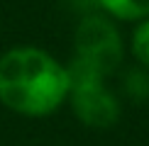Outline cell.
Returning a JSON list of instances; mask_svg holds the SVG:
<instances>
[{
  "label": "cell",
  "instance_id": "7",
  "mask_svg": "<svg viewBox=\"0 0 149 146\" xmlns=\"http://www.w3.org/2000/svg\"><path fill=\"white\" fill-rule=\"evenodd\" d=\"M66 3H69L73 10L83 12V15H91V10L98 8V0H66Z\"/></svg>",
  "mask_w": 149,
  "mask_h": 146
},
{
  "label": "cell",
  "instance_id": "3",
  "mask_svg": "<svg viewBox=\"0 0 149 146\" xmlns=\"http://www.w3.org/2000/svg\"><path fill=\"white\" fill-rule=\"evenodd\" d=\"M73 46H76L73 59L88 63L100 76L115 73L117 66L122 63V36L115 24L105 15H98V12L81 17L76 27Z\"/></svg>",
  "mask_w": 149,
  "mask_h": 146
},
{
  "label": "cell",
  "instance_id": "6",
  "mask_svg": "<svg viewBox=\"0 0 149 146\" xmlns=\"http://www.w3.org/2000/svg\"><path fill=\"white\" fill-rule=\"evenodd\" d=\"M132 54L142 68L149 71V17L139 20L132 32Z\"/></svg>",
  "mask_w": 149,
  "mask_h": 146
},
{
  "label": "cell",
  "instance_id": "2",
  "mask_svg": "<svg viewBox=\"0 0 149 146\" xmlns=\"http://www.w3.org/2000/svg\"><path fill=\"white\" fill-rule=\"evenodd\" d=\"M69 102L73 114L93 129H108L120 119V100L110 88L103 85V78L88 63L73 59L69 66Z\"/></svg>",
  "mask_w": 149,
  "mask_h": 146
},
{
  "label": "cell",
  "instance_id": "1",
  "mask_svg": "<svg viewBox=\"0 0 149 146\" xmlns=\"http://www.w3.org/2000/svg\"><path fill=\"white\" fill-rule=\"evenodd\" d=\"M69 71L39 46H12L0 56V102L22 117H49L69 100Z\"/></svg>",
  "mask_w": 149,
  "mask_h": 146
},
{
  "label": "cell",
  "instance_id": "4",
  "mask_svg": "<svg viewBox=\"0 0 149 146\" xmlns=\"http://www.w3.org/2000/svg\"><path fill=\"white\" fill-rule=\"evenodd\" d=\"M98 8L122 22H139L149 17V0H98Z\"/></svg>",
  "mask_w": 149,
  "mask_h": 146
},
{
  "label": "cell",
  "instance_id": "5",
  "mask_svg": "<svg viewBox=\"0 0 149 146\" xmlns=\"http://www.w3.org/2000/svg\"><path fill=\"white\" fill-rule=\"evenodd\" d=\"M125 93L134 102L149 100V71L147 68H132L125 76Z\"/></svg>",
  "mask_w": 149,
  "mask_h": 146
}]
</instances>
